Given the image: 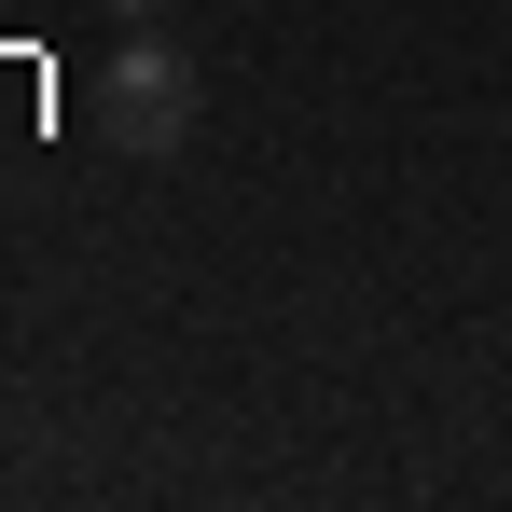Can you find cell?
<instances>
[{"mask_svg":"<svg viewBox=\"0 0 512 512\" xmlns=\"http://www.w3.org/2000/svg\"><path fill=\"white\" fill-rule=\"evenodd\" d=\"M111 14H167V0H111Z\"/></svg>","mask_w":512,"mask_h":512,"instance_id":"cell-2","label":"cell"},{"mask_svg":"<svg viewBox=\"0 0 512 512\" xmlns=\"http://www.w3.org/2000/svg\"><path fill=\"white\" fill-rule=\"evenodd\" d=\"M97 111H111V153H180L194 139V56H180L167 28H139V42H111V84H97Z\"/></svg>","mask_w":512,"mask_h":512,"instance_id":"cell-1","label":"cell"}]
</instances>
